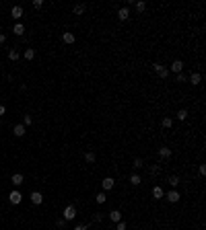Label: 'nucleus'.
Listing matches in <instances>:
<instances>
[{"label":"nucleus","instance_id":"15","mask_svg":"<svg viewBox=\"0 0 206 230\" xmlns=\"http://www.w3.org/2000/svg\"><path fill=\"white\" fill-rule=\"evenodd\" d=\"M130 183H132V185H140V183H142V177L138 175V173H134V175H130Z\"/></svg>","mask_w":206,"mask_h":230},{"label":"nucleus","instance_id":"3","mask_svg":"<svg viewBox=\"0 0 206 230\" xmlns=\"http://www.w3.org/2000/svg\"><path fill=\"white\" fill-rule=\"evenodd\" d=\"M8 199H10V203L13 206H17V203H21V199H23V195H21V191H10V195H8Z\"/></svg>","mask_w":206,"mask_h":230},{"label":"nucleus","instance_id":"25","mask_svg":"<svg viewBox=\"0 0 206 230\" xmlns=\"http://www.w3.org/2000/svg\"><path fill=\"white\" fill-rule=\"evenodd\" d=\"M85 160H87V162H95V152H87V154H85Z\"/></svg>","mask_w":206,"mask_h":230},{"label":"nucleus","instance_id":"8","mask_svg":"<svg viewBox=\"0 0 206 230\" xmlns=\"http://www.w3.org/2000/svg\"><path fill=\"white\" fill-rule=\"evenodd\" d=\"M31 201H33L35 206H39V203H44V195H41L39 191H33L31 193Z\"/></svg>","mask_w":206,"mask_h":230},{"label":"nucleus","instance_id":"23","mask_svg":"<svg viewBox=\"0 0 206 230\" xmlns=\"http://www.w3.org/2000/svg\"><path fill=\"white\" fill-rule=\"evenodd\" d=\"M186 117H188V111H186V109H179V111H177V119H179V121H183Z\"/></svg>","mask_w":206,"mask_h":230},{"label":"nucleus","instance_id":"4","mask_svg":"<svg viewBox=\"0 0 206 230\" xmlns=\"http://www.w3.org/2000/svg\"><path fill=\"white\" fill-rule=\"evenodd\" d=\"M74 216H76V208L66 206V210H64V220H74Z\"/></svg>","mask_w":206,"mask_h":230},{"label":"nucleus","instance_id":"22","mask_svg":"<svg viewBox=\"0 0 206 230\" xmlns=\"http://www.w3.org/2000/svg\"><path fill=\"white\" fill-rule=\"evenodd\" d=\"M105 199H107V195H105V193H97V195H95V201H97V203H105Z\"/></svg>","mask_w":206,"mask_h":230},{"label":"nucleus","instance_id":"11","mask_svg":"<svg viewBox=\"0 0 206 230\" xmlns=\"http://www.w3.org/2000/svg\"><path fill=\"white\" fill-rule=\"evenodd\" d=\"M62 41L64 43H74V41H76V37H74V33H62Z\"/></svg>","mask_w":206,"mask_h":230},{"label":"nucleus","instance_id":"19","mask_svg":"<svg viewBox=\"0 0 206 230\" xmlns=\"http://www.w3.org/2000/svg\"><path fill=\"white\" fill-rule=\"evenodd\" d=\"M19 58H21V56H19L17 49H10V51H8V60H10V62H17Z\"/></svg>","mask_w":206,"mask_h":230},{"label":"nucleus","instance_id":"12","mask_svg":"<svg viewBox=\"0 0 206 230\" xmlns=\"http://www.w3.org/2000/svg\"><path fill=\"white\" fill-rule=\"evenodd\" d=\"M10 15H13V19H21L23 17V6H13Z\"/></svg>","mask_w":206,"mask_h":230},{"label":"nucleus","instance_id":"10","mask_svg":"<svg viewBox=\"0 0 206 230\" xmlns=\"http://www.w3.org/2000/svg\"><path fill=\"white\" fill-rule=\"evenodd\" d=\"M25 132H27V130H25V125H23V123H19V125H15V127H13V134H15L17 138L25 136Z\"/></svg>","mask_w":206,"mask_h":230},{"label":"nucleus","instance_id":"33","mask_svg":"<svg viewBox=\"0 0 206 230\" xmlns=\"http://www.w3.org/2000/svg\"><path fill=\"white\" fill-rule=\"evenodd\" d=\"M93 222H101V214H95L93 216Z\"/></svg>","mask_w":206,"mask_h":230},{"label":"nucleus","instance_id":"26","mask_svg":"<svg viewBox=\"0 0 206 230\" xmlns=\"http://www.w3.org/2000/svg\"><path fill=\"white\" fill-rule=\"evenodd\" d=\"M31 123H33V117H31V115H25V117H23V125L27 127V125H31Z\"/></svg>","mask_w":206,"mask_h":230},{"label":"nucleus","instance_id":"21","mask_svg":"<svg viewBox=\"0 0 206 230\" xmlns=\"http://www.w3.org/2000/svg\"><path fill=\"white\" fill-rule=\"evenodd\" d=\"M161 125L165 127V130H169V127L173 125V119L171 117H163V121H161Z\"/></svg>","mask_w":206,"mask_h":230},{"label":"nucleus","instance_id":"17","mask_svg":"<svg viewBox=\"0 0 206 230\" xmlns=\"http://www.w3.org/2000/svg\"><path fill=\"white\" fill-rule=\"evenodd\" d=\"M13 33H15V35H23V33H25V25L17 23L15 27H13Z\"/></svg>","mask_w":206,"mask_h":230},{"label":"nucleus","instance_id":"5","mask_svg":"<svg viewBox=\"0 0 206 230\" xmlns=\"http://www.w3.org/2000/svg\"><path fill=\"white\" fill-rule=\"evenodd\" d=\"M101 185H103V191H111V189H113V185H116V181H113L111 177H105Z\"/></svg>","mask_w":206,"mask_h":230},{"label":"nucleus","instance_id":"9","mask_svg":"<svg viewBox=\"0 0 206 230\" xmlns=\"http://www.w3.org/2000/svg\"><path fill=\"white\" fill-rule=\"evenodd\" d=\"M152 197H155V199H163V197H165V191H163L159 185H155L152 187Z\"/></svg>","mask_w":206,"mask_h":230},{"label":"nucleus","instance_id":"2","mask_svg":"<svg viewBox=\"0 0 206 230\" xmlns=\"http://www.w3.org/2000/svg\"><path fill=\"white\" fill-rule=\"evenodd\" d=\"M165 199L169 201V203H177V201H179V193H177V189H171L169 193H165Z\"/></svg>","mask_w":206,"mask_h":230},{"label":"nucleus","instance_id":"24","mask_svg":"<svg viewBox=\"0 0 206 230\" xmlns=\"http://www.w3.org/2000/svg\"><path fill=\"white\" fill-rule=\"evenodd\" d=\"M85 12V4H76L74 6V15H83Z\"/></svg>","mask_w":206,"mask_h":230},{"label":"nucleus","instance_id":"36","mask_svg":"<svg viewBox=\"0 0 206 230\" xmlns=\"http://www.w3.org/2000/svg\"><path fill=\"white\" fill-rule=\"evenodd\" d=\"M4 111H6V109H4V105H0V115H4Z\"/></svg>","mask_w":206,"mask_h":230},{"label":"nucleus","instance_id":"1","mask_svg":"<svg viewBox=\"0 0 206 230\" xmlns=\"http://www.w3.org/2000/svg\"><path fill=\"white\" fill-rule=\"evenodd\" d=\"M152 68H155V72H157L161 78H167V76H169V68H165L163 64H152Z\"/></svg>","mask_w":206,"mask_h":230},{"label":"nucleus","instance_id":"20","mask_svg":"<svg viewBox=\"0 0 206 230\" xmlns=\"http://www.w3.org/2000/svg\"><path fill=\"white\" fill-rule=\"evenodd\" d=\"M23 58H25V60H33V58H35V49H31V47H29V49H25Z\"/></svg>","mask_w":206,"mask_h":230},{"label":"nucleus","instance_id":"6","mask_svg":"<svg viewBox=\"0 0 206 230\" xmlns=\"http://www.w3.org/2000/svg\"><path fill=\"white\" fill-rule=\"evenodd\" d=\"M118 19L120 21H128V19H130V10H128V6H122V8L118 10Z\"/></svg>","mask_w":206,"mask_h":230},{"label":"nucleus","instance_id":"16","mask_svg":"<svg viewBox=\"0 0 206 230\" xmlns=\"http://www.w3.org/2000/svg\"><path fill=\"white\" fill-rule=\"evenodd\" d=\"M190 80H192V84H200V82H202V74H200V72H194V74L190 76Z\"/></svg>","mask_w":206,"mask_h":230},{"label":"nucleus","instance_id":"31","mask_svg":"<svg viewBox=\"0 0 206 230\" xmlns=\"http://www.w3.org/2000/svg\"><path fill=\"white\" fill-rule=\"evenodd\" d=\"M33 6H35V8H41V6H44V2H41V0H33Z\"/></svg>","mask_w":206,"mask_h":230},{"label":"nucleus","instance_id":"13","mask_svg":"<svg viewBox=\"0 0 206 230\" xmlns=\"http://www.w3.org/2000/svg\"><path fill=\"white\" fill-rule=\"evenodd\" d=\"M159 156L165 158V160H167V158H171V148H165V146L159 148Z\"/></svg>","mask_w":206,"mask_h":230},{"label":"nucleus","instance_id":"29","mask_svg":"<svg viewBox=\"0 0 206 230\" xmlns=\"http://www.w3.org/2000/svg\"><path fill=\"white\" fill-rule=\"evenodd\" d=\"M144 8H147V4H144V2H136V10H138V12H142Z\"/></svg>","mask_w":206,"mask_h":230},{"label":"nucleus","instance_id":"7","mask_svg":"<svg viewBox=\"0 0 206 230\" xmlns=\"http://www.w3.org/2000/svg\"><path fill=\"white\" fill-rule=\"evenodd\" d=\"M182 70H183V62H182V60H175V62L171 64V72L182 74Z\"/></svg>","mask_w":206,"mask_h":230},{"label":"nucleus","instance_id":"28","mask_svg":"<svg viewBox=\"0 0 206 230\" xmlns=\"http://www.w3.org/2000/svg\"><path fill=\"white\" fill-rule=\"evenodd\" d=\"M177 183H179V177H169V185L171 187H177Z\"/></svg>","mask_w":206,"mask_h":230},{"label":"nucleus","instance_id":"35","mask_svg":"<svg viewBox=\"0 0 206 230\" xmlns=\"http://www.w3.org/2000/svg\"><path fill=\"white\" fill-rule=\"evenodd\" d=\"M4 41H6V35H4V33H0V43H4Z\"/></svg>","mask_w":206,"mask_h":230},{"label":"nucleus","instance_id":"32","mask_svg":"<svg viewBox=\"0 0 206 230\" xmlns=\"http://www.w3.org/2000/svg\"><path fill=\"white\" fill-rule=\"evenodd\" d=\"M198 171H200V175H202V177L206 175V167H204V164H200V169H198Z\"/></svg>","mask_w":206,"mask_h":230},{"label":"nucleus","instance_id":"34","mask_svg":"<svg viewBox=\"0 0 206 230\" xmlns=\"http://www.w3.org/2000/svg\"><path fill=\"white\" fill-rule=\"evenodd\" d=\"M74 230H87V226H85V224H80V226H74Z\"/></svg>","mask_w":206,"mask_h":230},{"label":"nucleus","instance_id":"14","mask_svg":"<svg viewBox=\"0 0 206 230\" xmlns=\"http://www.w3.org/2000/svg\"><path fill=\"white\" fill-rule=\"evenodd\" d=\"M13 185L15 187L23 185V175H21V173H15V175H13Z\"/></svg>","mask_w":206,"mask_h":230},{"label":"nucleus","instance_id":"18","mask_svg":"<svg viewBox=\"0 0 206 230\" xmlns=\"http://www.w3.org/2000/svg\"><path fill=\"white\" fill-rule=\"evenodd\" d=\"M109 218H111V222H120V220H122V212L113 210L111 214H109Z\"/></svg>","mask_w":206,"mask_h":230},{"label":"nucleus","instance_id":"30","mask_svg":"<svg viewBox=\"0 0 206 230\" xmlns=\"http://www.w3.org/2000/svg\"><path fill=\"white\" fill-rule=\"evenodd\" d=\"M128 228V224H126V222H122V220H120L118 222V230H126Z\"/></svg>","mask_w":206,"mask_h":230},{"label":"nucleus","instance_id":"27","mask_svg":"<svg viewBox=\"0 0 206 230\" xmlns=\"http://www.w3.org/2000/svg\"><path fill=\"white\" fill-rule=\"evenodd\" d=\"M134 169H142L144 164H142V158H134V164H132Z\"/></svg>","mask_w":206,"mask_h":230}]
</instances>
